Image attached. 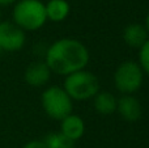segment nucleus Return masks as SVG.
Listing matches in <instances>:
<instances>
[{
    "mask_svg": "<svg viewBox=\"0 0 149 148\" xmlns=\"http://www.w3.org/2000/svg\"><path fill=\"white\" fill-rule=\"evenodd\" d=\"M90 60V52L76 38H60L52 42L45 51V60L52 73L68 76L85 70Z\"/></svg>",
    "mask_w": 149,
    "mask_h": 148,
    "instance_id": "1",
    "label": "nucleus"
},
{
    "mask_svg": "<svg viewBox=\"0 0 149 148\" xmlns=\"http://www.w3.org/2000/svg\"><path fill=\"white\" fill-rule=\"evenodd\" d=\"M12 22L24 31H36L47 22L45 4L41 0H18L12 10Z\"/></svg>",
    "mask_w": 149,
    "mask_h": 148,
    "instance_id": "2",
    "label": "nucleus"
},
{
    "mask_svg": "<svg viewBox=\"0 0 149 148\" xmlns=\"http://www.w3.org/2000/svg\"><path fill=\"white\" fill-rule=\"evenodd\" d=\"M63 89L72 100L86 101L100 92V80L93 72L81 70L65 76Z\"/></svg>",
    "mask_w": 149,
    "mask_h": 148,
    "instance_id": "3",
    "label": "nucleus"
},
{
    "mask_svg": "<svg viewBox=\"0 0 149 148\" xmlns=\"http://www.w3.org/2000/svg\"><path fill=\"white\" fill-rule=\"evenodd\" d=\"M41 105L45 113L51 119L62 121L67 115L72 114L73 100L67 94L63 87L52 85L42 92Z\"/></svg>",
    "mask_w": 149,
    "mask_h": 148,
    "instance_id": "4",
    "label": "nucleus"
},
{
    "mask_svg": "<svg viewBox=\"0 0 149 148\" xmlns=\"http://www.w3.org/2000/svg\"><path fill=\"white\" fill-rule=\"evenodd\" d=\"M144 72L137 62L126 60L114 72V85L122 94H134L143 85Z\"/></svg>",
    "mask_w": 149,
    "mask_h": 148,
    "instance_id": "5",
    "label": "nucleus"
},
{
    "mask_svg": "<svg viewBox=\"0 0 149 148\" xmlns=\"http://www.w3.org/2000/svg\"><path fill=\"white\" fill-rule=\"evenodd\" d=\"M26 42V33L12 21H0V51H20Z\"/></svg>",
    "mask_w": 149,
    "mask_h": 148,
    "instance_id": "6",
    "label": "nucleus"
},
{
    "mask_svg": "<svg viewBox=\"0 0 149 148\" xmlns=\"http://www.w3.org/2000/svg\"><path fill=\"white\" fill-rule=\"evenodd\" d=\"M51 71L43 60L31 62L24 72V79L26 84L33 88H41L46 85L51 79Z\"/></svg>",
    "mask_w": 149,
    "mask_h": 148,
    "instance_id": "7",
    "label": "nucleus"
},
{
    "mask_svg": "<svg viewBox=\"0 0 149 148\" xmlns=\"http://www.w3.org/2000/svg\"><path fill=\"white\" fill-rule=\"evenodd\" d=\"M116 112L127 122H136L141 118L143 106L134 94H123L118 98Z\"/></svg>",
    "mask_w": 149,
    "mask_h": 148,
    "instance_id": "8",
    "label": "nucleus"
},
{
    "mask_svg": "<svg viewBox=\"0 0 149 148\" xmlns=\"http://www.w3.org/2000/svg\"><path fill=\"white\" fill-rule=\"evenodd\" d=\"M60 133L70 140L77 142L85 134V122L80 115L70 114L60 121Z\"/></svg>",
    "mask_w": 149,
    "mask_h": 148,
    "instance_id": "9",
    "label": "nucleus"
},
{
    "mask_svg": "<svg viewBox=\"0 0 149 148\" xmlns=\"http://www.w3.org/2000/svg\"><path fill=\"white\" fill-rule=\"evenodd\" d=\"M149 34L144 25L141 24H128L123 30V41L127 46L132 49H140L148 41Z\"/></svg>",
    "mask_w": 149,
    "mask_h": 148,
    "instance_id": "10",
    "label": "nucleus"
},
{
    "mask_svg": "<svg viewBox=\"0 0 149 148\" xmlns=\"http://www.w3.org/2000/svg\"><path fill=\"white\" fill-rule=\"evenodd\" d=\"M118 98L107 91H100L93 97V108L101 115H110L116 112Z\"/></svg>",
    "mask_w": 149,
    "mask_h": 148,
    "instance_id": "11",
    "label": "nucleus"
},
{
    "mask_svg": "<svg viewBox=\"0 0 149 148\" xmlns=\"http://www.w3.org/2000/svg\"><path fill=\"white\" fill-rule=\"evenodd\" d=\"M46 17L52 22H62L70 16L71 5L67 0H49L45 4Z\"/></svg>",
    "mask_w": 149,
    "mask_h": 148,
    "instance_id": "12",
    "label": "nucleus"
},
{
    "mask_svg": "<svg viewBox=\"0 0 149 148\" xmlns=\"http://www.w3.org/2000/svg\"><path fill=\"white\" fill-rule=\"evenodd\" d=\"M47 148H74V142L70 140L62 133H50L42 139Z\"/></svg>",
    "mask_w": 149,
    "mask_h": 148,
    "instance_id": "13",
    "label": "nucleus"
},
{
    "mask_svg": "<svg viewBox=\"0 0 149 148\" xmlns=\"http://www.w3.org/2000/svg\"><path fill=\"white\" fill-rule=\"evenodd\" d=\"M139 66L141 67L144 75L149 76V38L139 49Z\"/></svg>",
    "mask_w": 149,
    "mask_h": 148,
    "instance_id": "14",
    "label": "nucleus"
},
{
    "mask_svg": "<svg viewBox=\"0 0 149 148\" xmlns=\"http://www.w3.org/2000/svg\"><path fill=\"white\" fill-rule=\"evenodd\" d=\"M22 148H47L43 140H30L25 144Z\"/></svg>",
    "mask_w": 149,
    "mask_h": 148,
    "instance_id": "15",
    "label": "nucleus"
},
{
    "mask_svg": "<svg viewBox=\"0 0 149 148\" xmlns=\"http://www.w3.org/2000/svg\"><path fill=\"white\" fill-rule=\"evenodd\" d=\"M18 0H0V8L1 7H8V5L16 4Z\"/></svg>",
    "mask_w": 149,
    "mask_h": 148,
    "instance_id": "16",
    "label": "nucleus"
},
{
    "mask_svg": "<svg viewBox=\"0 0 149 148\" xmlns=\"http://www.w3.org/2000/svg\"><path fill=\"white\" fill-rule=\"evenodd\" d=\"M144 26H145V29H147V31H148V34H149V12H148L147 17H145V24H144Z\"/></svg>",
    "mask_w": 149,
    "mask_h": 148,
    "instance_id": "17",
    "label": "nucleus"
},
{
    "mask_svg": "<svg viewBox=\"0 0 149 148\" xmlns=\"http://www.w3.org/2000/svg\"><path fill=\"white\" fill-rule=\"evenodd\" d=\"M0 21H1V8H0Z\"/></svg>",
    "mask_w": 149,
    "mask_h": 148,
    "instance_id": "18",
    "label": "nucleus"
},
{
    "mask_svg": "<svg viewBox=\"0 0 149 148\" xmlns=\"http://www.w3.org/2000/svg\"><path fill=\"white\" fill-rule=\"evenodd\" d=\"M0 52H1V51H0Z\"/></svg>",
    "mask_w": 149,
    "mask_h": 148,
    "instance_id": "19",
    "label": "nucleus"
}]
</instances>
